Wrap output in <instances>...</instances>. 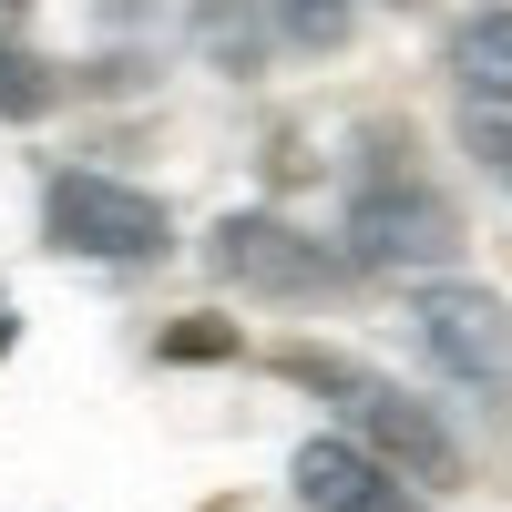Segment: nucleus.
<instances>
[{
    "label": "nucleus",
    "instance_id": "nucleus-1",
    "mask_svg": "<svg viewBox=\"0 0 512 512\" xmlns=\"http://www.w3.org/2000/svg\"><path fill=\"white\" fill-rule=\"evenodd\" d=\"M287 379H308L318 400H338L349 441H359L369 461H390L410 492H451V482H461V441L431 420V400L400 390V379H379V369H359V359H328V349H287Z\"/></svg>",
    "mask_w": 512,
    "mask_h": 512
},
{
    "label": "nucleus",
    "instance_id": "nucleus-2",
    "mask_svg": "<svg viewBox=\"0 0 512 512\" xmlns=\"http://www.w3.org/2000/svg\"><path fill=\"white\" fill-rule=\"evenodd\" d=\"M349 267L369 277H431L461 256V216H451V195L441 185H420V175H369L349 195Z\"/></svg>",
    "mask_w": 512,
    "mask_h": 512
},
{
    "label": "nucleus",
    "instance_id": "nucleus-3",
    "mask_svg": "<svg viewBox=\"0 0 512 512\" xmlns=\"http://www.w3.org/2000/svg\"><path fill=\"white\" fill-rule=\"evenodd\" d=\"M41 216H52V246L103 256V267H144V256L175 246V216H164V195L123 185V175H52Z\"/></svg>",
    "mask_w": 512,
    "mask_h": 512
},
{
    "label": "nucleus",
    "instance_id": "nucleus-4",
    "mask_svg": "<svg viewBox=\"0 0 512 512\" xmlns=\"http://www.w3.org/2000/svg\"><path fill=\"white\" fill-rule=\"evenodd\" d=\"M410 328H420V349H431L441 379H461V390H482V400L512 390V308H502L492 287L431 277V287L410 297Z\"/></svg>",
    "mask_w": 512,
    "mask_h": 512
},
{
    "label": "nucleus",
    "instance_id": "nucleus-5",
    "mask_svg": "<svg viewBox=\"0 0 512 512\" xmlns=\"http://www.w3.org/2000/svg\"><path fill=\"white\" fill-rule=\"evenodd\" d=\"M216 277L246 287V297H328L338 256L308 226H287V216H226L216 226Z\"/></svg>",
    "mask_w": 512,
    "mask_h": 512
},
{
    "label": "nucleus",
    "instance_id": "nucleus-6",
    "mask_svg": "<svg viewBox=\"0 0 512 512\" xmlns=\"http://www.w3.org/2000/svg\"><path fill=\"white\" fill-rule=\"evenodd\" d=\"M297 502L308 512H420V492L390 472V461H369L349 431H318V441H297Z\"/></svg>",
    "mask_w": 512,
    "mask_h": 512
},
{
    "label": "nucleus",
    "instance_id": "nucleus-7",
    "mask_svg": "<svg viewBox=\"0 0 512 512\" xmlns=\"http://www.w3.org/2000/svg\"><path fill=\"white\" fill-rule=\"evenodd\" d=\"M451 82L472 103L512 113V11H472V21L451 31Z\"/></svg>",
    "mask_w": 512,
    "mask_h": 512
},
{
    "label": "nucleus",
    "instance_id": "nucleus-8",
    "mask_svg": "<svg viewBox=\"0 0 512 512\" xmlns=\"http://www.w3.org/2000/svg\"><path fill=\"white\" fill-rule=\"evenodd\" d=\"M185 21L205 41V62L226 72H256V52H267V0H185Z\"/></svg>",
    "mask_w": 512,
    "mask_h": 512
},
{
    "label": "nucleus",
    "instance_id": "nucleus-9",
    "mask_svg": "<svg viewBox=\"0 0 512 512\" xmlns=\"http://www.w3.org/2000/svg\"><path fill=\"white\" fill-rule=\"evenodd\" d=\"M52 103H62V72L41 62V52H21V31H0V113L31 123V113H52Z\"/></svg>",
    "mask_w": 512,
    "mask_h": 512
},
{
    "label": "nucleus",
    "instance_id": "nucleus-10",
    "mask_svg": "<svg viewBox=\"0 0 512 512\" xmlns=\"http://www.w3.org/2000/svg\"><path fill=\"white\" fill-rule=\"evenodd\" d=\"M277 31L297 41V52H338V41L359 31V0H267Z\"/></svg>",
    "mask_w": 512,
    "mask_h": 512
},
{
    "label": "nucleus",
    "instance_id": "nucleus-11",
    "mask_svg": "<svg viewBox=\"0 0 512 512\" xmlns=\"http://www.w3.org/2000/svg\"><path fill=\"white\" fill-rule=\"evenodd\" d=\"M461 144L482 154V175H492V185H512V113H492V103H472V123H461Z\"/></svg>",
    "mask_w": 512,
    "mask_h": 512
},
{
    "label": "nucleus",
    "instance_id": "nucleus-12",
    "mask_svg": "<svg viewBox=\"0 0 512 512\" xmlns=\"http://www.w3.org/2000/svg\"><path fill=\"white\" fill-rule=\"evenodd\" d=\"M236 349V328H175L164 338V359H226Z\"/></svg>",
    "mask_w": 512,
    "mask_h": 512
},
{
    "label": "nucleus",
    "instance_id": "nucleus-13",
    "mask_svg": "<svg viewBox=\"0 0 512 512\" xmlns=\"http://www.w3.org/2000/svg\"><path fill=\"white\" fill-rule=\"evenodd\" d=\"M31 21V0H0V31H21Z\"/></svg>",
    "mask_w": 512,
    "mask_h": 512
}]
</instances>
